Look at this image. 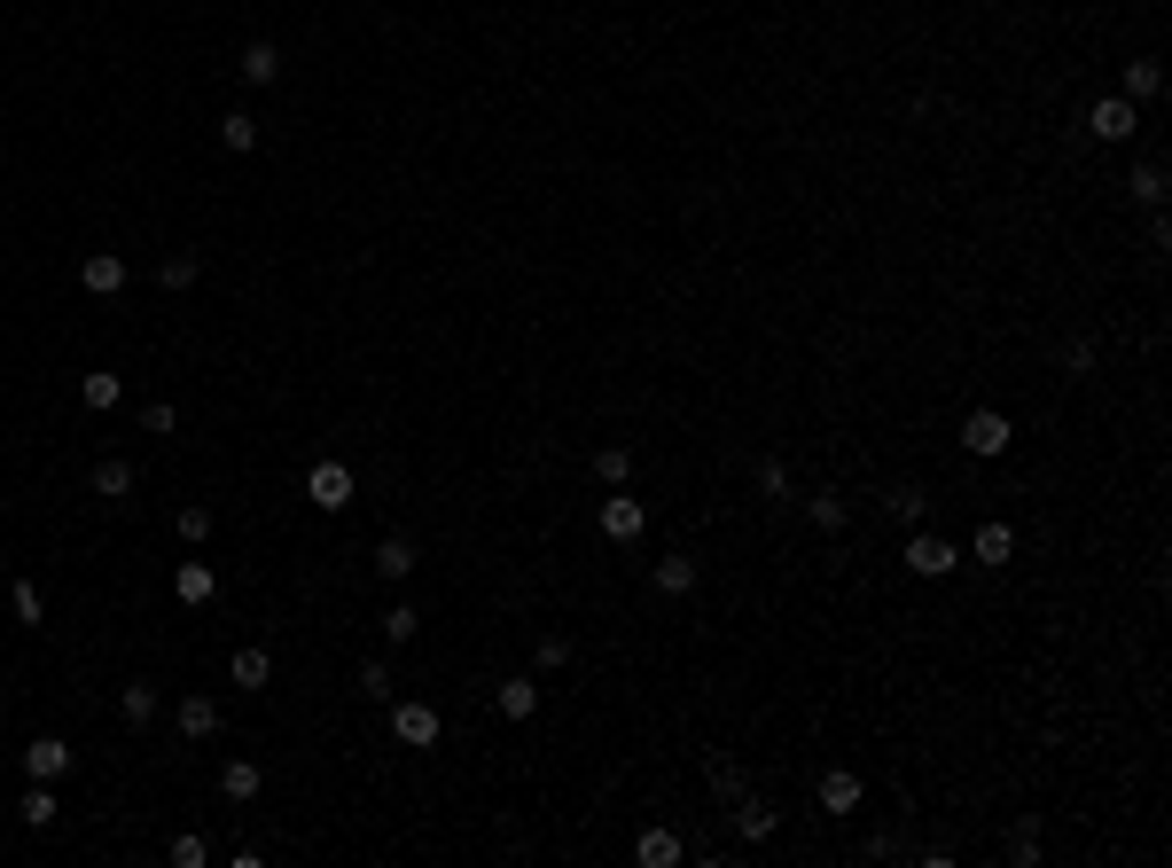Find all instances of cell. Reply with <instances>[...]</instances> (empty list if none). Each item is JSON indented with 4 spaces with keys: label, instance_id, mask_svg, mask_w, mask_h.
Segmentation results:
<instances>
[{
    "label": "cell",
    "instance_id": "obj_10",
    "mask_svg": "<svg viewBox=\"0 0 1172 868\" xmlns=\"http://www.w3.org/2000/svg\"><path fill=\"white\" fill-rule=\"evenodd\" d=\"M172 720H180V736H189V743H212V736H219V705H212V697H196V688L180 697V712H172Z\"/></svg>",
    "mask_w": 1172,
    "mask_h": 868
},
{
    "label": "cell",
    "instance_id": "obj_21",
    "mask_svg": "<svg viewBox=\"0 0 1172 868\" xmlns=\"http://www.w3.org/2000/svg\"><path fill=\"white\" fill-rule=\"evenodd\" d=\"M95 493H103V501H126V493H133V462H118V454L95 462Z\"/></svg>",
    "mask_w": 1172,
    "mask_h": 868
},
{
    "label": "cell",
    "instance_id": "obj_18",
    "mask_svg": "<svg viewBox=\"0 0 1172 868\" xmlns=\"http://www.w3.org/2000/svg\"><path fill=\"white\" fill-rule=\"evenodd\" d=\"M969 548H977V564H1009V556H1017V533H1009V525H977Z\"/></svg>",
    "mask_w": 1172,
    "mask_h": 868
},
{
    "label": "cell",
    "instance_id": "obj_9",
    "mask_svg": "<svg viewBox=\"0 0 1172 868\" xmlns=\"http://www.w3.org/2000/svg\"><path fill=\"white\" fill-rule=\"evenodd\" d=\"M782 829V814L766 806V799H751V791H735V837H751V845H766Z\"/></svg>",
    "mask_w": 1172,
    "mask_h": 868
},
{
    "label": "cell",
    "instance_id": "obj_29",
    "mask_svg": "<svg viewBox=\"0 0 1172 868\" xmlns=\"http://www.w3.org/2000/svg\"><path fill=\"white\" fill-rule=\"evenodd\" d=\"M422 634V611H415V602H391V611H384V642H415Z\"/></svg>",
    "mask_w": 1172,
    "mask_h": 868
},
{
    "label": "cell",
    "instance_id": "obj_17",
    "mask_svg": "<svg viewBox=\"0 0 1172 868\" xmlns=\"http://www.w3.org/2000/svg\"><path fill=\"white\" fill-rule=\"evenodd\" d=\"M821 806H829V814H852V806H860V774H852V767H829V774H821Z\"/></svg>",
    "mask_w": 1172,
    "mask_h": 868
},
{
    "label": "cell",
    "instance_id": "obj_37",
    "mask_svg": "<svg viewBox=\"0 0 1172 868\" xmlns=\"http://www.w3.org/2000/svg\"><path fill=\"white\" fill-rule=\"evenodd\" d=\"M531 665H539V673H556V665H571V642H563V634H539V650H531Z\"/></svg>",
    "mask_w": 1172,
    "mask_h": 868
},
{
    "label": "cell",
    "instance_id": "obj_41",
    "mask_svg": "<svg viewBox=\"0 0 1172 868\" xmlns=\"http://www.w3.org/2000/svg\"><path fill=\"white\" fill-rule=\"evenodd\" d=\"M1063 368H1071V376H1087V368H1095V344H1087V336H1071V344H1063Z\"/></svg>",
    "mask_w": 1172,
    "mask_h": 868
},
{
    "label": "cell",
    "instance_id": "obj_34",
    "mask_svg": "<svg viewBox=\"0 0 1172 868\" xmlns=\"http://www.w3.org/2000/svg\"><path fill=\"white\" fill-rule=\"evenodd\" d=\"M1133 196H1141V204H1164V164H1157V157L1133 164Z\"/></svg>",
    "mask_w": 1172,
    "mask_h": 868
},
{
    "label": "cell",
    "instance_id": "obj_26",
    "mask_svg": "<svg viewBox=\"0 0 1172 868\" xmlns=\"http://www.w3.org/2000/svg\"><path fill=\"white\" fill-rule=\"evenodd\" d=\"M9 611H17V626H40V619H47V602H40V587H32V579H17V587H9Z\"/></svg>",
    "mask_w": 1172,
    "mask_h": 868
},
{
    "label": "cell",
    "instance_id": "obj_19",
    "mask_svg": "<svg viewBox=\"0 0 1172 868\" xmlns=\"http://www.w3.org/2000/svg\"><path fill=\"white\" fill-rule=\"evenodd\" d=\"M118 712H126V728H149V720H157V688H149V681H126Z\"/></svg>",
    "mask_w": 1172,
    "mask_h": 868
},
{
    "label": "cell",
    "instance_id": "obj_14",
    "mask_svg": "<svg viewBox=\"0 0 1172 868\" xmlns=\"http://www.w3.org/2000/svg\"><path fill=\"white\" fill-rule=\"evenodd\" d=\"M172 594L196 611V602H212V594H219V571H212V564H180V571H172Z\"/></svg>",
    "mask_w": 1172,
    "mask_h": 868
},
{
    "label": "cell",
    "instance_id": "obj_5",
    "mask_svg": "<svg viewBox=\"0 0 1172 868\" xmlns=\"http://www.w3.org/2000/svg\"><path fill=\"white\" fill-rule=\"evenodd\" d=\"M305 501L313 508H352V470L344 462H313L305 470Z\"/></svg>",
    "mask_w": 1172,
    "mask_h": 868
},
{
    "label": "cell",
    "instance_id": "obj_20",
    "mask_svg": "<svg viewBox=\"0 0 1172 868\" xmlns=\"http://www.w3.org/2000/svg\"><path fill=\"white\" fill-rule=\"evenodd\" d=\"M883 508L899 516V525H923V508H931V493H923V485H891V493H883Z\"/></svg>",
    "mask_w": 1172,
    "mask_h": 868
},
{
    "label": "cell",
    "instance_id": "obj_39",
    "mask_svg": "<svg viewBox=\"0 0 1172 868\" xmlns=\"http://www.w3.org/2000/svg\"><path fill=\"white\" fill-rule=\"evenodd\" d=\"M1009 860H1017V868H1032V860H1040V829H1032V822L1009 837Z\"/></svg>",
    "mask_w": 1172,
    "mask_h": 868
},
{
    "label": "cell",
    "instance_id": "obj_12",
    "mask_svg": "<svg viewBox=\"0 0 1172 868\" xmlns=\"http://www.w3.org/2000/svg\"><path fill=\"white\" fill-rule=\"evenodd\" d=\"M227 681H235V688H266V681H275V657H266L258 642H243V650L227 657Z\"/></svg>",
    "mask_w": 1172,
    "mask_h": 868
},
{
    "label": "cell",
    "instance_id": "obj_40",
    "mask_svg": "<svg viewBox=\"0 0 1172 868\" xmlns=\"http://www.w3.org/2000/svg\"><path fill=\"white\" fill-rule=\"evenodd\" d=\"M359 688H368V697H391V665L368 657V665H359Z\"/></svg>",
    "mask_w": 1172,
    "mask_h": 868
},
{
    "label": "cell",
    "instance_id": "obj_23",
    "mask_svg": "<svg viewBox=\"0 0 1172 868\" xmlns=\"http://www.w3.org/2000/svg\"><path fill=\"white\" fill-rule=\"evenodd\" d=\"M78 399H86V407H118V399H126V384H118L110 368H95V376H78Z\"/></svg>",
    "mask_w": 1172,
    "mask_h": 868
},
{
    "label": "cell",
    "instance_id": "obj_13",
    "mask_svg": "<svg viewBox=\"0 0 1172 868\" xmlns=\"http://www.w3.org/2000/svg\"><path fill=\"white\" fill-rule=\"evenodd\" d=\"M235 71H243V78H250V86H275V78H282V47H275V40H250V47H243V63H235Z\"/></svg>",
    "mask_w": 1172,
    "mask_h": 868
},
{
    "label": "cell",
    "instance_id": "obj_8",
    "mask_svg": "<svg viewBox=\"0 0 1172 868\" xmlns=\"http://www.w3.org/2000/svg\"><path fill=\"white\" fill-rule=\"evenodd\" d=\"M78 282L95 290V298H118L126 290V258L118 250H86V267H78Z\"/></svg>",
    "mask_w": 1172,
    "mask_h": 868
},
{
    "label": "cell",
    "instance_id": "obj_32",
    "mask_svg": "<svg viewBox=\"0 0 1172 868\" xmlns=\"http://www.w3.org/2000/svg\"><path fill=\"white\" fill-rule=\"evenodd\" d=\"M805 508H814V525H821V533H845V525H852V508H845L837 493H814Z\"/></svg>",
    "mask_w": 1172,
    "mask_h": 868
},
{
    "label": "cell",
    "instance_id": "obj_28",
    "mask_svg": "<svg viewBox=\"0 0 1172 868\" xmlns=\"http://www.w3.org/2000/svg\"><path fill=\"white\" fill-rule=\"evenodd\" d=\"M594 478H602V485H625V478H634V447H602V454H594Z\"/></svg>",
    "mask_w": 1172,
    "mask_h": 868
},
{
    "label": "cell",
    "instance_id": "obj_24",
    "mask_svg": "<svg viewBox=\"0 0 1172 868\" xmlns=\"http://www.w3.org/2000/svg\"><path fill=\"white\" fill-rule=\"evenodd\" d=\"M649 579H657V594H688V587H696V564H688V556H665Z\"/></svg>",
    "mask_w": 1172,
    "mask_h": 868
},
{
    "label": "cell",
    "instance_id": "obj_6",
    "mask_svg": "<svg viewBox=\"0 0 1172 868\" xmlns=\"http://www.w3.org/2000/svg\"><path fill=\"white\" fill-rule=\"evenodd\" d=\"M602 533H610V540H625V548H634V540L649 533V508H642L634 493H610V501H602Z\"/></svg>",
    "mask_w": 1172,
    "mask_h": 868
},
{
    "label": "cell",
    "instance_id": "obj_30",
    "mask_svg": "<svg viewBox=\"0 0 1172 868\" xmlns=\"http://www.w3.org/2000/svg\"><path fill=\"white\" fill-rule=\"evenodd\" d=\"M196 275H204V267H196V250H172L164 267H157V282H164V290H189Z\"/></svg>",
    "mask_w": 1172,
    "mask_h": 868
},
{
    "label": "cell",
    "instance_id": "obj_1",
    "mask_svg": "<svg viewBox=\"0 0 1172 868\" xmlns=\"http://www.w3.org/2000/svg\"><path fill=\"white\" fill-rule=\"evenodd\" d=\"M1009 439H1017V422H1009L1001 407H977V415L961 422V447H969L977 462H993V454H1009Z\"/></svg>",
    "mask_w": 1172,
    "mask_h": 868
},
{
    "label": "cell",
    "instance_id": "obj_22",
    "mask_svg": "<svg viewBox=\"0 0 1172 868\" xmlns=\"http://www.w3.org/2000/svg\"><path fill=\"white\" fill-rule=\"evenodd\" d=\"M634 860H642V868H673V860H680V837H673V829H649V837L634 845Z\"/></svg>",
    "mask_w": 1172,
    "mask_h": 868
},
{
    "label": "cell",
    "instance_id": "obj_36",
    "mask_svg": "<svg viewBox=\"0 0 1172 868\" xmlns=\"http://www.w3.org/2000/svg\"><path fill=\"white\" fill-rule=\"evenodd\" d=\"M759 493H766V501H782V493H789V462H782V454H766V462H759Z\"/></svg>",
    "mask_w": 1172,
    "mask_h": 868
},
{
    "label": "cell",
    "instance_id": "obj_3",
    "mask_svg": "<svg viewBox=\"0 0 1172 868\" xmlns=\"http://www.w3.org/2000/svg\"><path fill=\"white\" fill-rule=\"evenodd\" d=\"M954 564H961V548H954L946 533H915V540H907V571H915V579H946Z\"/></svg>",
    "mask_w": 1172,
    "mask_h": 868
},
{
    "label": "cell",
    "instance_id": "obj_27",
    "mask_svg": "<svg viewBox=\"0 0 1172 868\" xmlns=\"http://www.w3.org/2000/svg\"><path fill=\"white\" fill-rule=\"evenodd\" d=\"M164 860H172V868H204V860H212V845H204L196 829H180V837L164 845Z\"/></svg>",
    "mask_w": 1172,
    "mask_h": 868
},
{
    "label": "cell",
    "instance_id": "obj_31",
    "mask_svg": "<svg viewBox=\"0 0 1172 868\" xmlns=\"http://www.w3.org/2000/svg\"><path fill=\"white\" fill-rule=\"evenodd\" d=\"M219 141H227L235 157H243V149H258V126H250V110H227V118H219Z\"/></svg>",
    "mask_w": 1172,
    "mask_h": 868
},
{
    "label": "cell",
    "instance_id": "obj_4",
    "mask_svg": "<svg viewBox=\"0 0 1172 868\" xmlns=\"http://www.w3.org/2000/svg\"><path fill=\"white\" fill-rule=\"evenodd\" d=\"M391 736H399L407 751H430V743H438V705H422V697L391 705Z\"/></svg>",
    "mask_w": 1172,
    "mask_h": 868
},
{
    "label": "cell",
    "instance_id": "obj_33",
    "mask_svg": "<svg viewBox=\"0 0 1172 868\" xmlns=\"http://www.w3.org/2000/svg\"><path fill=\"white\" fill-rule=\"evenodd\" d=\"M1157 63H1126V103H1157Z\"/></svg>",
    "mask_w": 1172,
    "mask_h": 868
},
{
    "label": "cell",
    "instance_id": "obj_16",
    "mask_svg": "<svg viewBox=\"0 0 1172 868\" xmlns=\"http://www.w3.org/2000/svg\"><path fill=\"white\" fill-rule=\"evenodd\" d=\"M376 579H415V540H407V533L376 540Z\"/></svg>",
    "mask_w": 1172,
    "mask_h": 868
},
{
    "label": "cell",
    "instance_id": "obj_15",
    "mask_svg": "<svg viewBox=\"0 0 1172 868\" xmlns=\"http://www.w3.org/2000/svg\"><path fill=\"white\" fill-rule=\"evenodd\" d=\"M219 791H227L235 806H250V799L266 791V774H258V759H227V767H219Z\"/></svg>",
    "mask_w": 1172,
    "mask_h": 868
},
{
    "label": "cell",
    "instance_id": "obj_7",
    "mask_svg": "<svg viewBox=\"0 0 1172 868\" xmlns=\"http://www.w3.org/2000/svg\"><path fill=\"white\" fill-rule=\"evenodd\" d=\"M24 774H32V783H63V774H71V743L63 736H32L24 743Z\"/></svg>",
    "mask_w": 1172,
    "mask_h": 868
},
{
    "label": "cell",
    "instance_id": "obj_38",
    "mask_svg": "<svg viewBox=\"0 0 1172 868\" xmlns=\"http://www.w3.org/2000/svg\"><path fill=\"white\" fill-rule=\"evenodd\" d=\"M141 430H149V439H164V430H180V415H172L164 399H149V407H141Z\"/></svg>",
    "mask_w": 1172,
    "mask_h": 868
},
{
    "label": "cell",
    "instance_id": "obj_11",
    "mask_svg": "<svg viewBox=\"0 0 1172 868\" xmlns=\"http://www.w3.org/2000/svg\"><path fill=\"white\" fill-rule=\"evenodd\" d=\"M493 705H501V720H531V712H539V681H531V673L501 681V688H493Z\"/></svg>",
    "mask_w": 1172,
    "mask_h": 868
},
{
    "label": "cell",
    "instance_id": "obj_25",
    "mask_svg": "<svg viewBox=\"0 0 1172 868\" xmlns=\"http://www.w3.org/2000/svg\"><path fill=\"white\" fill-rule=\"evenodd\" d=\"M17 822H24V829H47V822H55V791H47V783H32V791H24V806H17Z\"/></svg>",
    "mask_w": 1172,
    "mask_h": 868
},
{
    "label": "cell",
    "instance_id": "obj_2",
    "mask_svg": "<svg viewBox=\"0 0 1172 868\" xmlns=\"http://www.w3.org/2000/svg\"><path fill=\"white\" fill-rule=\"evenodd\" d=\"M1087 133H1095V141H1133V133H1141V103H1126V95H1103V103L1087 110Z\"/></svg>",
    "mask_w": 1172,
    "mask_h": 868
},
{
    "label": "cell",
    "instance_id": "obj_35",
    "mask_svg": "<svg viewBox=\"0 0 1172 868\" xmlns=\"http://www.w3.org/2000/svg\"><path fill=\"white\" fill-rule=\"evenodd\" d=\"M172 525H180V540H189V548H204V540H212V508H196V501H189V508L172 516Z\"/></svg>",
    "mask_w": 1172,
    "mask_h": 868
}]
</instances>
